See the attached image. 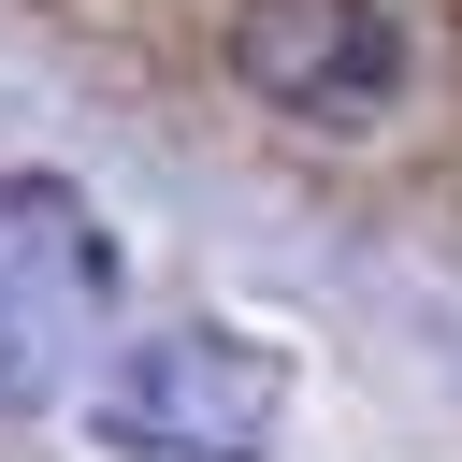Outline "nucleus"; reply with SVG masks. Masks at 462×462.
Wrapping results in <instances>:
<instances>
[{"mask_svg":"<svg viewBox=\"0 0 462 462\" xmlns=\"http://www.w3.org/2000/svg\"><path fill=\"white\" fill-rule=\"evenodd\" d=\"M274 419H289V361H274L260 332H217V318L144 332V346L101 375V433H116L130 462H260Z\"/></svg>","mask_w":462,"mask_h":462,"instance_id":"2","label":"nucleus"},{"mask_svg":"<svg viewBox=\"0 0 462 462\" xmlns=\"http://www.w3.org/2000/svg\"><path fill=\"white\" fill-rule=\"evenodd\" d=\"M188 29L260 116L332 130V144H361V130H390L419 101V43H404L390 0H202Z\"/></svg>","mask_w":462,"mask_h":462,"instance_id":"1","label":"nucleus"},{"mask_svg":"<svg viewBox=\"0 0 462 462\" xmlns=\"http://www.w3.org/2000/svg\"><path fill=\"white\" fill-rule=\"evenodd\" d=\"M116 303V231L58 188V173H0V419H29L72 346H101Z\"/></svg>","mask_w":462,"mask_h":462,"instance_id":"3","label":"nucleus"}]
</instances>
